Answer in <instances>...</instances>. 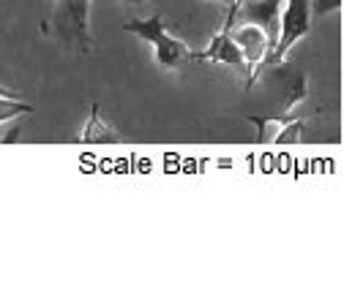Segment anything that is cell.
<instances>
[{
    "label": "cell",
    "mask_w": 363,
    "mask_h": 299,
    "mask_svg": "<svg viewBox=\"0 0 363 299\" xmlns=\"http://www.w3.org/2000/svg\"><path fill=\"white\" fill-rule=\"evenodd\" d=\"M123 30L137 35V38H143L145 44H150L153 47V57H156V63L162 69H181L183 63H191V52L194 49L186 41L175 38L167 30V22H164L159 11L147 19H128V22H123Z\"/></svg>",
    "instance_id": "cell-1"
},
{
    "label": "cell",
    "mask_w": 363,
    "mask_h": 299,
    "mask_svg": "<svg viewBox=\"0 0 363 299\" xmlns=\"http://www.w3.org/2000/svg\"><path fill=\"white\" fill-rule=\"evenodd\" d=\"M311 6L309 0H281V11H279V28H276V38H273L271 49H268V57L262 63V69H271V66H279L287 60L290 49L303 41L311 30Z\"/></svg>",
    "instance_id": "cell-2"
},
{
    "label": "cell",
    "mask_w": 363,
    "mask_h": 299,
    "mask_svg": "<svg viewBox=\"0 0 363 299\" xmlns=\"http://www.w3.org/2000/svg\"><path fill=\"white\" fill-rule=\"evenodd\" d=\"M230 33H233L235 44L240 47V52H243V63H246V88L252 90L255 82L259 79V69H262V63H265V57H268L273 35L268 33L265 28L255 25V22H238V25L230 28Z\"/></svg>",
    "instance_id": "cell-3"
},
{
    "label": "cell",
    "mask_w": 363,
    "mask_h": 299,
    "mask_svg": "<svg viewBox=\"0 0 363 299\" xmlns=\"http://www.w3.org/2000/svg\"><path fill=\"white\" fill-rule=\"evenodd\" d=\"M191 60H200V63H218V66H233V69L243 71L246 74V63H243V52L235 44V38L230 30H218L211 44L202 49V52H191Z\"/></svg>",
    "instance_id": "cell-4"
},
{
    "label": "cell",
    "mask_w": 363,
    "mask_h": 299,
    "mask_svg": "<svg viewBox=\"0 0 363 299\" xmlns=\"http://www.w3.org/2000/svg\"><path fill=\"white\" fill-rule=\"evenodd\" d=\"M79 141H85V144L118 141V131H115V128H109V125L101 120V115H99V104H96V101L91 104V117H88V123H85V128H82Z\"/></svg>",
    "instance_id": "cell-5"
},
{
    "label": "cell",
    "mask_w": 363,
    "mask_h": 299,
    "mask_svg": "<svg viewBox=\"0 0 363 299\" xmlns=\"http://www.w3.org/2000/svg\"><path fill=\"white\" fill-rule=\"evenodd\" d=\"M30 112H36V106L22 101L19 95H0V125L11 123V120H17L22 115H30Z\"/></svg>",
    "instance_id": "cell-6"
},
{
    "label": "cell",
    "mask_w": 363,
    "mask_h": 299,
    "mask_svg": "<svg viewBox=\"0 0 363 299\" xmlns=\"http://www.w3.org/2000/svg\"><path fill=\"white\" fill-rule=\"evenodd\" d=\"M66 6H69L77 33L85 35L88 33V19H91V0H66Z\"/></svg>",
    "instance_id": "cell-7"
},
{
    "label": "cell",
    "mask_w": 363,
    "mask_h": 299,
    "mask_svg": "<svg viewBox=\"0 0 363 299\" xmlns=\"http://www.w3.org/2000/svg\"><path fill=\"white\" fill-rule=\"evenodd\" d=\"M309 6H311V14L325 17V14H333V11L342 8V0H309Z\"/></svg>",
    "instance_id": "cell-8"
},
{
    "label": "cell",
    "mask_w": 363,
    "mask_h": 299,
    "mask_svg": "<svg viewBox=\"0 0 363 299\" xmlns=\"http://www.w3.org/2000/svg\"><path fill=\"white\" fill-rule=\"evenodd\" d=\"M218 3H227V6H230V0H218Z\"/></svg>",
    "instance_id": "cell-9"
}]
</instances>
